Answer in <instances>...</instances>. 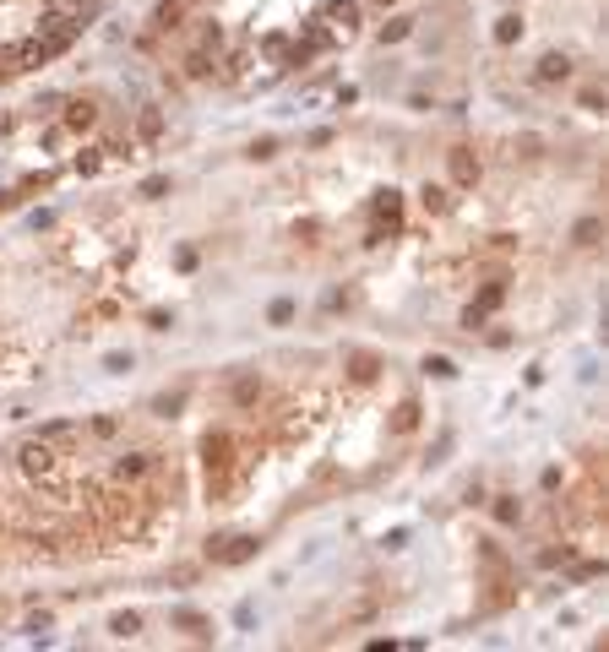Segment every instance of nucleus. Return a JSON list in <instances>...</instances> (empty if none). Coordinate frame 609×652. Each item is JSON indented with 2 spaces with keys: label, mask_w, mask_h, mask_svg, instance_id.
<instances>
[{
  "label": "nucleus",
  "mask_w": 609,
  "mask_h": 652,
  "mask_svg": "<svg viewBox=\"0 0 609 652\" xmlns=\"http://www.w3.org/2000/svg\"><path fill=\"white\" fill-rule=\"evenodd\" d=\"M354 17H359V6H354V0H332V6H326V22H343V27H354Z\"/></svg>",
  "instance_id": "nucleus-12"
},
{
  "label": "nucleus",
  "mask_w": 609,
  "mask_h": 652,
  "mask_svg": "<svg viewBox=\"0 0 609 652\" xmlns=\"http://www.w3.org/2000/svg\"><path fill=\"white\" fill-rule=\"evenodd\" d=\"M256 391H262V386H256V381H234V403H256Z\"/></svg>",
  "instance_id": "nucleus-24"
},
{
  "label": "nucleus",
  "mask_w": 609,
  "mask_h": 652,
  "mask_svg": "<svg viewBox=\"0 0 609 652\" xmlns=\"http://www.w3.org/2000/svg\"><path fill=\"white\" fill-rule=\"evenodd\" d=\"M180 22H185V6H180V0H163V6H158V27H163V33H174Z\"/></svg>",
  "instance_id": "nucleus-11"
},
{
  "label": "nucleus",
  "mask_w": 609,
  "mask_h": 652,
  "mask_svg": "<svg viewBox=\"0 0 609 652\" xmlns=\"http://www.w3.org/2000/svg\"><path fill=\"white\" fill-rule=\"evenodd\" d=\"M354 381H376V359L370 353H354Z\"/></svg>",
  "instance_id": "nucleus-20"
},
{
  "label": "nucleus",
  "mask_w": 609,
  "mask_h": 652,
  "mask_svg": "<svg viewBox=\"0 0 609 652\" xmlns=\"http://www.w3.org/2000/svg\"><path fill=\"white\" fill-rule=\"evenodd\" d=\"M392 429H397V435H414V429H419V403L397 408V413H392Z\"/></svg>",
  "instance_id": "nucleus-10"
},
{
  "label": "nucleus",
  "mask_w": 609,
  "mask_h": 652,
  "mask_svg": "<svg viewBox=\"0 0 609 652\" xmlns=\"http://www.w3.org/2000/svg\"><path fill=\"white\" fill-rule=\"evenodd\" d=\"M180 6H196V0H180Z\"/></svg>",
  "instance_id": "nucleus-30"
},
{
  "label": "nucleus",
  "mask_w": 609,
  "mask_h": 652,
  "mask_svg": "<svg viewBox=\"0 0 609 652\" xmlns=\"http://www.w3.org/2000/svg\"><path fill=\"white\" fill-rule=\"evenodd\" d=\"M288 49V33H267V55H283Z\"/></svg>",
  "instance_id": "nucleus-28"
},
{
  "label": "nucleus",
  "mask_w": 609,
  "mask_h": 652,
  "mask_svg": "<svg viewBox=\"0 0 609 652\" xmlns=\"http://www.w3.org/2000/svg\"><path fill=\"white\" fill-rule=\"evenodd\" d=\"M447 163H451V180H457V185H473V180H479V158H473L468 147L447 152Z\"/></svg>",
  "instance_id": "nucleus-6"
},
{
  "label": "nucleus",
  "mask_w": 609,
  "mask_h": 652,
  "mask_svg": "<svg viewBox=\"0 0 609 652\" xmlns=\"http://www.w3.org/2000/svg\"><path fill=\"white\" fill-rule=\"evenodd\" d=\"M185 71H191V77H207V71H212V55H207V49H196V55L185 60Z\"/></svg>",
  "instance_id": "nucleus-21"
},
{
  "label": "nucleus",
  "mask_w": 609,
  "mask_h": 652,
  "mask_svg": "<svg viewBox=\"0 0 609 652\" xmlns=\"http://www.w3.org/2000/svg\"><path fill=\"white\" fill-rule=\"evenodd\" d=\"M256 554V538L250 533H229V538H212L207 544V560H218V566H245Z\"/></svg>",
  "instance_id": "nucleus-2"
},
{
  "label": "nucleus",
  "mask_w": 609,
  "mask_h": 652,
  "mask_svg": "<svg viewBox=\"0 0 609 652\" xmlns=\"http://www.w3.org/2000/svg\"><path fill=\"white\" fill-rule=\"evenodd\" d=\"M109 631H115V636H136V631H142V620H136V614H115Z\"/></svg>",
  "instance_id": "nucleus-17"
},
{
  "label": "nucleus",
  "mask_w": 609,
  "mask_h": 652,
  "mask_svg": "<svg viewBox=\"0 0 609 652\" xmlns=\"http://www.w3.org/2000/svg\"><path fill=\"white\" fill-rule=\"evenodd\" d=\"M425 370H430V375H457V365H451V359H441V353H435V359H425Z\"/></svg>",
  "instance_id": "nucleus-27"
},
{
  "label": "nucleus",
  "mask_w": 609,
  "mask_h": 652,
  "mask_svg": "<svg viewBox=\"0 0 609 652\" xmlns=\"http://www.w3.org/2000/svg\"><path fill=\"white\" fill-rule=\"evenodd\" d=\"M174 625H180V631H191V636H207V620H202L196 609H180V614H174Z\"/></svg>",
  "instance_id": "nucleus-13"
},
{
  "label": "nucleus",
  "mask_w": 609,
  "mask_h": 652,
  "mask_svg": "<svg viewBox=\"0 0 609 652\" xmlns=\"http://www.w3.org/2000/svg\"><path fill=\"white\" fill-rule=\"evenodd\" d=\"M77 27H82V22H71L65 11H49V17L39 22V39H44V49H49V55H60L65 44L77 39Z\"/></svg>",
  "instance_id": "nucleus-3"
},
{
  "label": "nucleus",
  "mask_w": 609,
  "mask_h": 652,
  "mask_svg": "<svg viewBox=\"0 0 609 652\" xmlns=\"http://www.w3.org/2000/svg\"><path fill=\"white\" fill-rule=\"evenodd\" d=\"M22 473H27V478H49V473H55V446H49V441H27V446H22Z\"/></svg>",
  "instance_id": "nucleus-5"
},
{
  "label": "nucleus",
  "mask_w": 609,
  "mask_h": 652,
  "mask_svg": "<svg viewBox=\"0 0 609 652\" xmlns=\"http://www.w3.org/2000/svg\"><path fill=\"white\" fill-rule=\"evenodd\" d=\"M147 468H153V457L136 451V457H120V462H115V478H142Z\"/></svg>",
  "instance_id": "nucleus-8"
},
{
  "label": "nucleus",
  "mask_w": 609,
  "mask_h": 652,
  "mask_svg": "<svg viewBox=\"0 0 609 652\" xmlns=\"http://www.w3.org/2000/svg\"><path fill=\"white\" fill-rule=\"evenodd\" d=\"M136 131H142L147 142H153V136H158V131H163V115H158V109H147L142 120H136Z\"/></svg>",
  "instance_id": "nucleus-19"
},
{
  "label": "nucleus",
  "mask_w": 609,
  "mask_h": 652,
  "mask_svg": "<svg viewBox=\"0 0 609 652\" xmlns=\"http://www.w3.org/2000/svg\"><path fill=\"white\" fill-rule=\"evenodd\" d=\"M397 212H403V202H397V190H386L381 202H376V218H386V223H397Z\"/></svg>",
  "instance_id": "nucleus-14"
},
{
  "label": "nucleus",
  "mask_w": 609,
  "mask_h": 652,
  "mask_svg": "<svg viewBox=\"0 0 609 652\" xmlns=\"http://www.w3.org/2000/svg\"><path fill=\"white\" fill-rule=\"evenodd\" d=\"M408 33H414V22H386V27H381V39H386V44L408 39Z\"/></svg>",
  "instance_id": "nucleus-22"
},
{
  "label": "nucleus",
  "mask_w": 609,
  "mask_h": 652,
  "mask_svg": "<svg viewBox=\"0 0 609 652\" xmlns=\"http://www.w3.org/2000/svg\"><path fill=\"white\" fill-rule=\"evenodd\" d=\"M598 240V218H582V223H577V244H593Z\"/></svg>",
  "instance_id": "nucleus-25"
},
{
  "label": "nucleus",
  "mask_w": 609,
  "mask_h": 652,
  "mask_svg": "<svg viewBox=\"0 0 609 652\" xmlns=\"http://www.w3.org/2000/svg\"><path fill=\"white\" fill-rule=\"evenodd\" d=\"M202 457H207V489H224V478H229V435H207V446H202Z\"/></svg>",
  "instance_id": "nucleus-4"
},
{
  "label": "nucleus",
  "mask_w": 609,
  "mask_h": 652,
  "mask_svg": "<svg viewBox=\"0 0 609 652\" xmlns=\"http://www.w3.org/2000/svg\"><path fill=\"white\" fill-rule=\"evenodd\" d=\"M517 516H523V506H517L511 495H501V500H495V522H517Z\"/></svg>",
  "instance_id": "nucleus-18"
},
{
  "label": "nucleus",
  "mask_w": 609,
  "mask_h": 652,
  "mask_svg": "<svg viewBox=\"0 0 609 652\" xmlns=\"http://www.w3.org/2000/svg\"><path fill=\"white\" fill-rule=\"evenodd\" d=\"M533 77H539V82H560V77H571V60H566V55H544Z\"/></svg>",
  "instance_id": "nucleus-7"
},
{
  "label": "nucleus",
  "mask_w": 609,
  "mask_h": 652,
  "mask_svg": "<svg viewBox=\"0 0 609 652\" xmlns=\"http://www.w3.org/2000/svg\"><path fill=\"white\" fill-rule=\"evenodd\" d=\"M425 207H430V212H447V190H435V185H425Z\"/></svg>",
  "instance_id": "nucleus-26"
},
{
  "label": "nucleus",
  "mask_w": 609,
  "mask_h": 652,
  "mask_svg": "<svg viewBox=\"0 0 609 652\" xmlns=\"http://www.w3.org/2000/svg\"><path fill=\"white\" fill-rule=\"evenodd\" d=\"M93 120H98V109H93V103H71V109H65V131H87Z\"/></svg>",
  "instance_id": "nucleus-9"
},
{
  "label": "nucleus",
  "mask_w": 609,
  "mask_h": 652,
  "mask_svg": "<svg viewBox=\"0 0 609 652\" xmlns=\"http://www.w3.org/2000/svg\"><path fill=\"white\" fill-rule=\"evenodd\" d=\"M49 60L44 39H22V44H0V71H33Z\"/></svg>",
  "instance_id": "nucleus-1"
},
{
  "label": "nucleus",
  "mask_w": 609,
  "mask_h": 652,
  "mask_svg": "<svg viewBox=\"0 0 609 652\" xmlns=\"http://www.w3.org/2000/svg\"><path fill=\"white\" fill-rule=\"evenodd\" d=\"M495 39H501V44H517V39H523V22H517V17H501V22H495Z\"/></svg>",
  "instance_id": "nucleus-15"
},
{
  "label": "nucleus",
  "mask_w": 609,
  "mask_h": 652,
  "mask_svg": "<svg viewBox=\"0 0 609 652\" xmlns=\"http://www.w3.org/2000/svg\"><path fill=\"white\" fill-rule=\"evenodd\" d=\"M501 299H506V288H501V283H489L485 294H479V310H495Z\"/></svg>",
  "instance_id": "nucleus-23"
},
{
  "label": "nucleus",
  "mask_w": 609,
  "mask_h": 652,
  "mask_svg": "<svg viewBox=\"0 0 609 652\" xmlns=\"http://www.w3.org/2000/svg\"><path fill=\"white\" fill-rule=\"evenodd\" d=\"M272 152H278V142H272V136H262V142L250 147V158H272Z\"/></svg>",
  "instance_id": "nucleus-29"
},
{
  "label": "nucleus",
  "mask_w": 609,
  "mask_h": 652,
  "mask_svg": "<svg viewBox=\"0 0 609 652\" xmlns=\"http://www.w3.org/2000/svg\"><path fill=\"white\" fill-rule=\"evenodd\" d=\"M71 435H77L71 424H44V429H39V441H49V446H65Z\"/></svg>",
  "instance_id": "nucleus-16"
}]
</instances>
